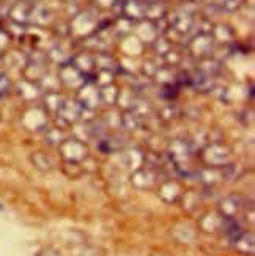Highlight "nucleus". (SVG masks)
<instances>
[{
  "label": "nucleus",
  "mask_w": 255,
  "mask_h": 256,
  "mask_svg": "<svg viewBox=\"0 0 255 256\" xmlns=\"http://www.w3.org/2000/svg\"><path fill=\"white\" fill-rule=\"evenodd\" d=\"M11 90V82L8 79V76L0 74V98H4L10 93Z\"/></svg>",
  "instance_id": "f257e3e1"
}]
</instances>
